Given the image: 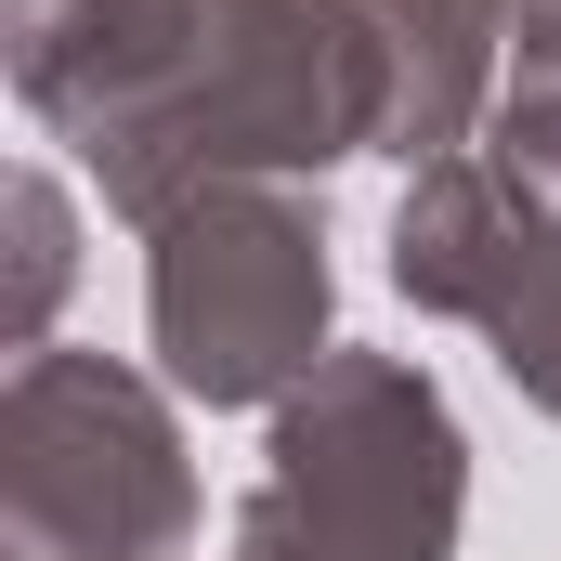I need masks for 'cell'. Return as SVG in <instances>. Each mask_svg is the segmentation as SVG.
Listing matches in <instances>:
<instances>
[{
	"label": "cell",
	"instance_id": "8992f818",
	"mask_svg": "<svg viewBox=\"0 0 561 561\" xmlns=\"http://www.w3.org/2000/svg\"><path fill=\"white\" fill-rule=\"evenodd\" d=\"M13 353H39V313H53V287H66V209H53V183L26 170L13 183Z\"/></svg>",
	"mask_w": 561,
	"mask_h": 561
},
{
	"label": "cell",
	"instance_id": "5b68a950",
	"mask_svg": "<svg viewBox=\"0 0 561 561\" xmlns=\"http://www.w3.org/2000/svg\"><path fill=\"white\" fill-rule=\"evenodd\" d=\"M366 53H379V131L431 157L470 105V66H483V0H353Z\"/></svg>",
	"mask_w": 561,
	"mask_h": 561
},
{
	"label": "cell",
	"instance_id": "277c9868",
	"mask_svg": "<svg viewBox=\"0 0 561 561\" xmlns=\"http://www.w3.org/2000/svg\"><path fill=\"white\" fill-rule=\"evenodd\" d=\"M392 275L419 287V300H444V313H483L510 340V379H536L561 405V236L549 222H510L496 183L431 170V196H405Z\"/></svg>",
	"mask_w": 561,
	"mask_h": 561
},
{
	"label": "cell",
	"instance_id": "3957f363",
	"mask_svg": "<svg viewBox=\"0 0 561 561\" xmlns=\"http://www.w3.org/2000/svg\"><path fill=\"white\" fill-rule=\"evenodd\" d=\"M327 262L313 222L262 183H209L157 222V353L196 405H262L327 353Z\"/></svg>",
	"mask_w": 561,
	"mask_h": 561
},
{
	"label": "cell",
	"instance_id": "7a4b0ae2",
	"mask_svg": "<svg viewBox=\"0 0 561 561\" xmlns=\"http://www.w3.org/2000/svg\"><path fill=\"white\" fill-rule=\"evenodd\" d=\"M0 523L13 561H183L196 483L157 392L105 353H26L0 392Z\"/></svg>",
	"mask_w": 561,
	"mask_h": 561
},
{
	"label": "cell",
	"instance_id": "6da1fadb",
	"mask_svg": "<svg viewBox=\"0 0 561 561\" xmlns=\"http://www.w3.org/2000/svg\"><path fill=\"white\" fill-rule=\"evenodd\" d=\"M457 523V431L431 379L379 353H327L313 392H287L275 470L249 496L236 561H444Z\"/></svg>",
	"mask_w": 561,
	"mask_h": 561
}]
</instances>
